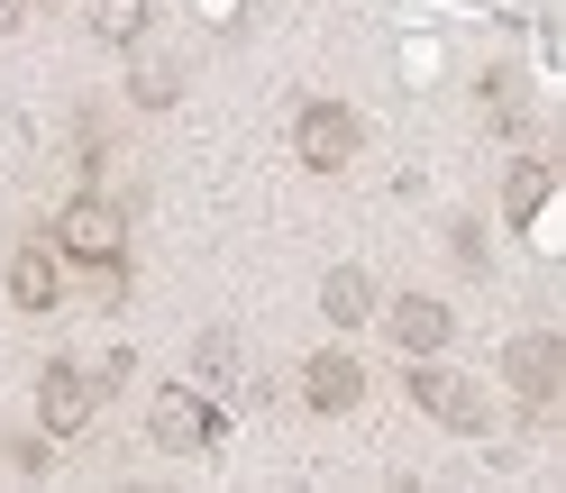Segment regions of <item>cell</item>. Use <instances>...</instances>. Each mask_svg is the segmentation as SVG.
I'll use <instances>...</instances> for the list:
<instances>
[{
    "label": "cell",
    "mask_w": 566,
    "mask_h": 493,
    "mask_svg": "<svg viewBox=\"0 0 566 493\" xmlns=\"http://www.w3.org/2000/svg\"><path fill=\"white\" fill-rule=\"evenodd\" d=\"M55 256H64V265H119V256H128L119 201H111V192H74V201L55 210Z\"/></svg>",
    "instance_id": "1"
},
{
    "label": "cell",
    "mask_w": 566,
    "mask_h": 493,
    "mask_svg": "<svg viewBox=\"0 0 566 493\" xmlns=\"http://www.w3.org/2000/svg\"><path fill=\"white\" fill-rule=\"evenodd\" d=\"M503 384L521 394V411L548 430V420H557V394H566V338H548V329L512 338V347H503Z\"/></svg>",
    "instance_id": "2"
},
{
    "label": "cell",
    "mask_w": 566,
    "mask_h": 493,
    "mask_svg": "<svg viewBox=\"0 0 566 493\" xmlns=\"http://www.w3.org/2000/svg\"><path fill=\"white\" fill-rule=\"evenodd\" d=\"M357 147H366V119L347 111V101H302V111H293V156L311 174H347Z\"/></svg>",
    "instance_id": "3"
},
{
    "label": "cell",
    "mask_w": 566,
    "mask_h": 493,
    "mask_svg": "<svg viewBox=\"0 0 566 493\" xmlns=\"http://www.w3.org/2000/svg\"><path fill=\"white\" fill-rule=\"evenodd\" d=\"M402 394H411V411H430L439 430H484V420H493L475 384L448 375V366H430V357H411V384H402Z\"/></svg>",
    "instance_id": "4"
},
{
    "label": "cell",
    "mask_w": 566,
    "mask_h": 493,
    "mask_svg": "<svg viewBox=\"0 0 566 493\" xmlns=\"http://www.w3.org/2000/svg\"><path fill=\"white\" fill-rule=\"evenodd\" d=\"M92 411H101V384H92L83 366H46V375H38V430H46V439H83Z\"/></svg>",
    "instance_id": "5"
},
{
    "label": "cell",
    "mask_w": 566,
    "mask_h": 493,
    "mask_svg": "<svg viewBox=\"0 0 566 493\" xmlns=\"http://www.w3.org/2000/svg\"><path fill=\"white\" fill-rule=\"evenodd\" d=\"M384 338H394L402 357H439V347L457 338V311L439 293H394L384 302Z\"/></svg>",
    "instance_id": "6"
},
{
    "label": "cell",
    "mask_w": 566,
    "mask_h": 493,
    "mask_svg": "<svg viewBox=\"0 0 566 493\" xmlns=\"http://www.w3.org/2000/svg\"><path fill=\"white\" fill-rule=\"evenodd\" d=\"M302 402L321 411V420H347V411L366 402V366L347 357V347H321V357L302 366Z\"/></svg>",
    "instance_id": "7"
},
{
    "label": "cell",
    "mask_w": 566,
    "mask_h": 493,
    "mask_svg": "<svg viewBox=\"0 0 566 493\" xmlns=\"http://www.w3.org/2000/svg\"><path fill=\"white\" fill-rule=\"evenodd\" d=\"M156 448H174V457H192V448H210L220 439V411H210L201 394H184V384H174V394H156Z\"/></svg>",
    "instance_id": "8"
},
{
    "label": "cell",
    "mask_w": 566,
    "mask_h": 493,
    "mask_svg": "<svg viewBox=\"0 0 566 493\" xmlns=\"http://www.w3.org/2000/svg\"><path fill=\"white\" fill-rule=\"evenodd\" d=\"M10 302H19V311H55V302H64V256H55V238H28L19 256H10Z\"/></svg>",
    "instance_id": "9"
},
{
    "label": "cell",
    "mask_w": 566,
    "mask_h": 493,
    "mask_svg": "<svg viewBox=\"0 0 566 493\" xmlns=\"http://www.w3.org/2000/svg\"><path fill=\"white\" fill-rule=\"evenodd\" d=\"M548 192H557L548 156H521V165L503 174V220H512V229H530V220H539V210H548Z\"/></svg>",
    "instance_id": "10"
},
{
    "label": "cell",
    "mask_w": 566,
    "mask_h": 493,
    "mask_svg": "<svg viewBox=\"0 0 566 493\" xmlns=\"http://www.w3.org/2000/svg\"><path fill=\"white\" fill-rule=\"evenodd\" d=\"M321 311H329L338 329H357L366 311H375V274H366V265H329V274H321Z\"/></svg>",
    "instance_id": "11"
},
{
    "label": "cell",
    "mask_w": 566,
    "mask_h": 493,
    "mask_svg": "<svg viewBox=\"0 0 566 493\" xmlns=\"http://www.w3.org/2000/svg\"><path fill=\"white\" fill-rule=\"evenodd\" d=\"M174 92H184V64H174V55H137V74H128V101H137V111H165Z\"/></svg>",
    "instance_id": "12"
},
{
    "label": "cell",
    "mask_w": 566,
    "mask_h": 493,
    "mask_svg": "<svg viewBox=\"0 0 566 493\" xmlns=\"http://www.w3.org/2000/svg\"><path fill=\"white\" fill-rule=\"evenodd\" d=\"M137 28H147V0H101V38L111 46H137Z\"/></svg>",
    "instance_id": "13"
},
{
    "label": "cell",
    "mask_w": 566,
    "mask_h": 493,
    "mask_svg": "<svg viewBox=\"0 0 566 493\" xmlns=\"http://www.w3.org/2000/svg\"><path fill=\"white\" fill-rule=\"evenodd\" d=\"M448 246L467 256V274H484V229H475V220H457V229H448Z\"/></svg>",
    "instance_id": "14"
},
{
    "label": "cell",
    "mask_w": 566,
    "mask_h": 493,
    "mask_svg": "<svg viewBox=\"0 0 566 493\" xmlns=\"http://www.w3.org/2000/svg\"><path fill=\"white\" fill-rule=\"evenodd\" d=\"M28 19V0H0V38H10V28Z\"/></svg>",
    "instance_id": "15"
}]
</instances>
